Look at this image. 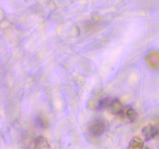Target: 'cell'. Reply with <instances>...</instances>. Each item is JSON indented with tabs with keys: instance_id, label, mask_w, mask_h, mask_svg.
Listing matches in <instances>:
<instances>
[{
	"instance_id": "obj_1",
	"label": "cell",
	"mask_w": 159,
	"mask_h": 149,
	"mask_svg": "<svg viewBox=\"0 0 159 149\" xmlns=\"http://www.w3.org/2000/svg\"><path fill=\"white\" fill-rule=\"evenodd\" d=\"M90 134L93 137H99L107 130V123L102 119L95 120L88 128Z\"/></svg>"
},
{
	"instance_id": "obj_2",
	"label": "cell",
	"mask_w": 159,
	"mask_h": 149,
	"mask_svg": "<svg viewBox=\"0 0 159 149\" xmlns=\"http://www.w3.org/2000/svg\"><path fill=\"white\" fill-rule=\"evenodd\" d=\"M124 108H125V106L122 105L120 101L118 99H112L111 103H110V106H109V109H110V111H111V113H113V114L119 116L122 118L123 115H124Z\"/></svg>"
},
{
	"instance_id": "obj_3",
	"label": "cell",
	"mask_w": 159,
	"mask_h": 149,
	"mask_svg": "<svg viewBox=\"0 0 159 149\" xmlns=\"http://www.w3.org/2000/svg\"><path fill=\"white\" fill-rule=\"evenodd\" d=\"M142 132L146 141H149L158 135V130H157L156 126L152 125V124H149V125L144 127L143 128Z\"/></svg>"
},
{
	"instance_id": "obj_4",
	"label": "cell",
	"mask_w": 159,
	"mask_h": 149,
	"mask_svg": "<svg viewBox=\"0 0 159 149\" xmlns=\"http://www.w3.org/2000/svg\"><path fill=\"white\" fill-rule=\"evenodd\" d=\"M123 118L129 120L130 121H134L137 118V113L132 107L125 106L124 111Z\"/></svg>"
},
{
	"instance_id": "obj_5",
	"label": "cell",
	"mask_w": 159,
	"mask_h": 149,
	"mask_svg": "<svg viewBox=\"0 0 159 149\" xmlns=\"http://www.w3.org/2000/svg\"><path fill=\"white\" fill-rule=\"evenodd\" d=\"M34 144H35L34 147H37V148H49L51 147L48 141L42 136H39L36 138L34 141Z\"/></svg>"
},
{
	"instance_id": "obj_6",
	"label": "cell",
	"mask_w": 159,
	"mask_h": 149,
	"mask_svg": "<svg viewBox=\"0 0 159 149\" xmlns=\"http://www.w3.org/2000/svg\"><path fill=\"white\" fill-rule=\"evenodd\" d=\"M112 98H109V97H106V98H102L99 101L97 104V110H103V109L106 108H109L110 106V103L112 102Z\"/></svg>"
},
{
	"instance_id": "obj_7",
	"label": "cell",
	"mask_w": 159,
	"mask_h": 149,
	"mask_svg": "<svg viewBox=\"0 0 159 149\" xmlns=\"http://www.w3.org/2000/svg\"><path fill=\"white\" fill-rule=\"evenodd\" d=\"M144 144H143L142 141L139 139V138H134V139L132 140L130 143V146L129 147H133V148H141L143 147Z\"/></svg>"
},
{
	"instance_id": "obj_8",
	"label": "cell",
	"mask_w": 159,
	"mask_h": 149,
	"mask_svg": "<svg viewBox=\"0 0 159 149\" xmlns=\"http://www.w3.org/2000/svg\"><path fill=\"white\" fill-rule=\"evenodd\" d=\"M36 120H37V125H38L39 127H42V128H45V127H48V122L42 116H37Z\"/></svg>"
},
{
	"instance_id": "obj_9",
	"label": "cell",
	"mask_w": 159,
	"mask_h": 149,
	"mask_svg": "<svg viewBox=\"0 0 159 149\" xmlns=\"http://www.w3.org/2000/svg\"><path fill=\"white\" fill-rule=\"evenodd\" d=\"M155 126H156L157 130H158V135L159 136V119L158 120V121H157V123H156V124H155Z\"/></svg>"
}]
</instances>
